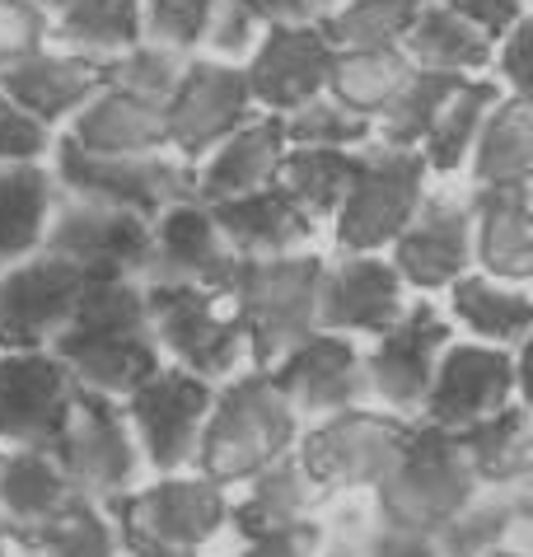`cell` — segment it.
I'll list each match as a JSON object with an SVG mask.
<instances>
[{
  "label": "cell",
  "instance_id": "1",
  "mask_svg": "<svg viewBox=\"0 0 533 557\" xmlns=\"http://www.w3.org/2000/svg\"><path fill=\"white\" fill-rule=\"evenodd\" d=\"M47 347L75 375V384L108 398H127L140 380L164 366L146 309V282H127V276L85 282L75 314Z\"/></svg>",
  "mask_w": 533,
  "mask_h": 557
},
{
  "label": "cell",
  "instance_id": "2",
  "mask_svg": "<svg viewBox=\"0 0 533 557\" xmlns=\"http://www.w3.org/2000/svg\"><path fill=\"white\" fill-rule=\"evenodd\" d=\"M323 253H258L239 258L230 282V309L239 314L248 333V356L258 370L276 366L295 343L319 329V282H323Z\"/></svg>",
  "mask_w": 533,
  "mask_h": 557
},
{
  "label": "cell",
  "instance_id": "3",
  "mask_svg": "<svg viewBox=\"0 0 533 557\" xmlns=\"http://www.w3.org/2000/svg\"><path fill=\"white\" fill-rule=\"evenodd\" d=\"M295 426L300 417L286 404V394L272 384L266 370L230 380L207 412L197 441V469L211 483H248L266 463H276L286 450H295Z\"/></svg>",
  "mask_w": 533,
  "mask_h": 557
},
{
  "label": "cell",
  "instance_id": "4",
  "mask_svg": "<svg viewBox=\"0 0 533 557\" xmlns=\"http://www.w3.org/2000/svg\"><path fill=\"white\" fill-rule=\"evenodd\" d=\"M47 160H52V178L66 197L122 207V211L146 215V221L197 197V164L178 160L174 150L94 154V150H80L75 141H66V136H57Z\"/></svg>",
  "mask_w": 533,
  "mask_h": 557
},
{
  "label": "cell",
  "instance_id": "5",
  "mask_svg": "<svg viewBox=\"0 0 533 557\" xmlns=\"http://www.w3.org/2000/svg\"><path fill=\"white\" fill-rule=\"evenodd\" d=\"M478 492L482 483L459 445V431L426 422V426H412L398 469L374 487V497H380L374 510L394 524H407V530L435 534Z\"/></svg>",
  "mask_w": 533,
  "mask_h": 557
},
{
  "label": "cell",
  "instance_id": "6",
  "mask_svg": "<svg viewBox=\"0 0 533 557\" xmlns=\"http://www.w3.org/2000/svg\"><path fill=\"white\" fill-rule=\"evenodd\" d=\"M356 174L333 215V244L337 253H380L388 249L402 225L412 221L417 202L426 197L431 169L421 150H394V146H360Z\"/></svg>",
  "mask_w": 533,
  "mask_h": 557
},
{
  "label": "cell",
  "instance_id": "7",
  "mask_svg": "<svg viewBox=\"0 0 533 557\" xmlns=\"http://www.w3.org/2000/svg\"><path fill=\"white\" fill-rule=\"evenodd\" d=\"M412 436V422L394 412H365V408H342L333 417H319V426L300 441L295 459L305 463L313 487L323 492H360L380 487Z\"/></svg>",
  "mask_w": 533,
  "mask_h": 557
},
{
  "label": "cell",
  "instance_id": "8",
  "mask_svg": "<svg viewBox=\"0 0 533 557\" xmlns=\"http://www.w3.org/2000/svg\"><path fill=\"white\" fill-rule=\"evenodd\" d=\"M52 459L61 463L66 483L80 497L108 506L122 492H132L140 469V445L127 426V412L113 398L75 384V398H71L66 426H61V436L52 445Z\"/></svg>",
  "mask_w": 533,
  "mask_h": 557
},
{
  "label": "cell",
  "instance_id": "9",
  "mask_svg": "<svg viewBox=\"0 0 533 557\" xmlns=\"http://www.w3.org/2000/svg\"><path fill=\"white\" fill-rule=\"evenodd\" d=\"M225 296L201 286H146V309L160 351L178 356L183 370L201 380H230L248 351V333Z\"/></svg>",
  "mask_w": 533,
  "mask_h": 557
},
{
  "label": "cell",
  "instance_id": "10",
  "mask_svg": "<svg viewBox=\"0 0 533 557\" xmlns=\"http://www.w3.org/2000/svg\"><path fill=\"white\" fill-rule=\"evenodd\" d=\"M122 544L132 553L140 548H174V553H193L230 520V502L221 483L211 478H160L154 487L140 492H122L108 502Z\"/></svg>",
  "mask_w": 533,
  "mask_h": 557
},
{
  "label": "cell",
  "instance_id": "11",
  "mask_svg": "<svg viewBox=\"0 0 533 557\" xmlns=\"http://www.w3.org/2000/svg\"><path fill=\"white\" fill-rule=\"evenodd\" d=\"M42 249L85 272V282H140L150 262V221L122 207L66 197L52 211Z\"/></svg>",
  "mask_w": 533,
  "mask_h": 557
},
{
  "label": "cell",
  "instance_id": "12",
  "mask_svg": "<svg viewBox=\"0 0 533 557\" xmlns=\"http://www.w3.org/2000/svg\"><path fill=\"white\" fill-rule=\"evenodd\" d=\"M258 113L253 89L239 61H215L193 52L178 75L174 95L164 99V127H169V150L178 160L197 164L207 150H215L234 127H244Z\"/></svg>",
  "mask_w": 533,
  "mask_h": 557
},
{
  "label": "cell",
  "instance_id": "13",
  "mask_svg": "<svg viewBox=\"0 0 533 557\" xmlns=\"http://www.w3.org/2000/svg\"><path fill=\"white\" fill-rule=\"evenodd\" d=\"M215 404L211 380L193 375L183 366H160L127 394V422L136 426V445L160 473H178L183 463H197V441Z\"/></svg>",
  "mask_w": 533,
  "mask_h": 557
},
{
  "label": "cell",
  "instance_id": "14",
  "mask_svg": "<svg viewBox=\"0 0 533 557\" xmlns=\"http://www.w3.org/2000/svg\"><path fill=\"white\" fill-rule=\"evenodd\" d=\"M445 347H449V323L441 309L431 300L407 305L394 329L380 333V347L370 356H360V366H365V394L380 398L394 417L421 412Z\"/></svg>",
  "mask_w": 533,
  "mask_h": 557
},
{
  "label": "cell",
  "instance_id": "15",
  "mask_svg": "<svg viewBox=\"0 0 533 557\" xmlns=\"http://www.w3.org/2000/svg\"><path fill=\"white\" fill-rule=\"evenodd\" d=\"M80 290H85V272L47 249L0 268V347L5 351L47 347L75 314Z\"/></svg>",
  "mask_w": 533,
  "mask_h": 557
},
{
  "label": "cell",
  "instance_id": "16",
  "mask_svg": "<svg viewBox=\"0 0 533 557\" xmlns=\"http://www.w3.org/2000/svg\"><path fill=\"white\" fill-rule=\"evenodd\" d=\"M239 253L225 244V235L211 221L207 202H178L150 221V262L146 286H201L215 296H230Z\"/></svg>",
  "mask_w": 533,
  "mask_h": 557
},
{
  "label": "cell",
  "instance_id": "17",
  "mask_svg": "<svg viewBox=\"0 0 533 557\" xmlns=\"http://www.w3.org/2000/svg\"><path fill=\"white\" fill-rule=\"evenodd\" d=\"M75 398V375L52 351H5L0 356V441L52 450Z\"/></svg>",
  "mask_w": 533,
  "mask_h": 557
},
{
  "label": "cell",
  "instance_id": "18",
  "mask_svg": "<svg viewBox=\"0 0 533 557\" xmlns=\"http://www.w3.org/2000/svg\"><path fill=\"white\" fill-rule=\"evenodd\" d=\"M394 268L407 286L417 290H441L454 276L468 272L473 262V202L463 193H426L402 225V235L388 244Z\"/></svg>",
  "mask_w": 533,
  "mask_h": 557
},
{
  "label": "cell",
  "instance_id": "19",
  "mask_svg": "<svg viewBox=\"0 0 533 557\" xmlns=\"http://www.w3.org/2000/svg\"><path fill=\"white\" fill-rule=\"evenodd\" d=\"M333 42L319 34V24H266L258 48L248 52L244 75L262 113H295L300 103L319 99L327 89Z\"/></svg>",
  "mask_w": 533,
  "mask_h": 557
},
{
  "label": "cell",
  "instance_id": "20",
  "mask_svg": "<svg viewBox=\"0 0 533 557\" xmlns=\"http://www.w3.org/2000/svg\"><path fill=\"white\" fill-rule=\"evenodd\" d=\"M103 85H108V61L57 48V42H47L42 52L0 71V95L20 108V113L42 122L47 132L66 127Z\"/></svg>",
  "mask_w": 533,
  "mask_h": 557
},
{
  "label": "cell",
  "instance_id": "21",
  "mask_svg": "<svg viewBox=\"0 0 533 557\" xmlns=\"http://www.w3.org/2000/svg\"><path fill=\"white\" fill-rule=\"evenodd\" d=\"M266 375L286 394L295 417H313V422L342 408H356L365 398V366H360V351L342 333L313 329L276 366H266Z\"/></svg>",
  "mask_w": 533,
  "mask_h": 557
},
{
  "label": "cell",
  "instance_id": "22",
  "mask_svg": "<svg viewBox=\"0 0 533 557\" xmlns=\"http://www.w3.org/2000/svg\"><path fill=\"white\" fill-rule=\"evenodd\" d=\"M402 276L380 253H337V262H323L319 282V329L327 333H370L380 337L398 323L407 309Z\"/></svg>",
  "mask_w": 533,
  "mask_h": 557
},
{
  "label": "cell",
  "instance_id": "23",
  "mask_svg": "<svg viewBox=\"0 0 533 557\" xmlns=\"http://www.w3.org/2000/svg\"><path fill=\"white\" fill-rule=\"evenodd\" d=\"M515 394V356L506 347L482 343H449L445 361L435 366L431 394H426V422L459 431L468 422H482L510 404Z\"/></svg>",
  "mask_w": 533,
  "mask_h": 557
},
{
  "label": "cell",
  "instance_id": "24",
  "mask_svg": "<svg viewBox=\"0 0 533 557\" xmlns=\"http://www.w3.org/2000/svg\"><path fill=\"white\" fill-rule=\"evenodd\" d=\"M286 160V117L253 113L244 127H234L215 150L197 160V202H225L281 178Z\"/></svg>",
  "mask_w": 533,
  "mask_h": 557
},
{
  "label": "cell",
  "instance_id": "25",
  "mask_svg": "<svg viewBox=\"0 0 533 557\" xmlns=\"http://www.w3.org/2000/svg\"><path fill=\"white\" fill-rule=\"evenodd\" d=\"M211 221L225 235V244L239 258H258V253H295L313 239L319 221L300 207L286 183H266L244 197H225V202H211Z\"/></svg>",
  "mask_w": 533,
  "mask_h": 557
},
{
  "label": "cell",
  "instance_id": "26",
  "mask_svg": "<svg viewBox=\"0 0 533 557\" xmlns=\"http://www.w3.org/2000/svg\"><path fill=\"white\" fill-rule=\"evenodd\" d=\"M57 136H66V141H75L80 150H94V154L169 150L164 103L146 99V95H132V89H117V85H103Z\"/></svg>",
  "mask_w": 533,
  "mask_h": 557
},
{
  "label": "cell",
  "instance_id": "27",
  "mask_svg": "<svg viewBox=\"0 0 533 557\" xmlns=\"http://www.w3.org/2000/svg\"><path fill=\"white\" fill-rule=\"evenodd\" d=\"M473 202V258L496 282H529L533 276V225L520 211L515 183H487L468 193Z\"/></svg>",
  "mask_w": 533,
  "mask_h": 557
},
{
  "label": "cell",
  "instance_id": "28",
  "mask_svg": "<svg viewBox=\"0 0 533 557\" xmlns=\"http://www.w3.org/2000/svg\"><path fill=\"white\" fill-rule=\"evenodd\" d=\"M71 497L75 487L66 483L52 450L14 445L10 455H0V516L10 520V544H24L34 530H42Z\"/></svg>",
  "mask_w": 533,
  "mask_h": 557
},
{
  "label": "cell",
  "instance_id": "29",
  "mask_svg": "<svg viewBox=\"0 0 533 557\" xmlns=\"http://www.w3.org/2000/svg\"><path fill=\"white\" fill-rule=\"evenodd\" d=\"M61 188L47 160H14L0 164V268L42 249V235L52 225Z\"/></svg>",
  "mask_w": 533,
  "mask_h": 557
},
{
  "label": "cell",
  "instance_id": "30",
  "mask_svg": "<svg viewBox=\"0 0 533 557\" xmlns=\"http://www.w3.org/2000/svg\"><path fill=\"white\" fill-rule=\"evenodd\" d=\"M496 42L482 34L473 20H463L445 0H421L412 28L402 38V52L412 57V66L431 71H459V75H482L492 66Z\"/></svg>",
  "mask_w": 533,
  "mask_h": 557
},
{
  "label": "cell",
  "instance_id": "31",
  "mask_svg": "<svg viewBox=\"0 0 533 557\" xmlns=\"http://www.w3.org/2000/svg\"><path fill=\"white\" fill-rule=\"evenodd\" d=\"M473 169V188H487V183H515L533 169V95H506L487 108L478 127V141L468 150V164Z\"/></svg>",
  "mask_w": 533,
  "mask_h": 557
},
{
  "label": "cell",
  "instance_id": "32",
  "mask_svg": "<svg viewBox=\"0 0 533 557\" xmlns=\"http://www.w3.org/2000/svg\"><path fill=\"white\" fill-rule=\"evenodd\" d=\"M454 319L496 347H515L533 333V296L520 282H496L487 272H463L449 282Z\"/></svg>",
  "mask_w": 533,
  "mask_h": 557
},
{
  "label": "cell",
  "instance_id": "33",
  "mask_svg": "<svg viewBox=\"0 0 533 557\" xmlns=\"http://www.w3.org/2000/svg\"><path fill=\"white\" fill-rule=\"evenodd\" d=\"M146 38L140 0H61L52 10V42L85 57H117Z\"/></svg>",
  "mask_w": 533,
  "mask_h": 557
},
{
  "label": "cell",
  "instance_id": "34",
  "mask_svg": "<svg viewBox=\"0 0 533 557\" xmlns=\"http://www.w3.org/2000/svg\"><path fill=\"white\" fill-rule=\"evenodd\" d=\"M248 497L239 506H230V520L244 539H258V534H276L286 524L305 520V510L323 497L313 487V478L305 473V463L295 459V450H286L276 463H266L262 473L248 478Z\"/></svg>",
  "mask_w": 533,
  "mask_h": 557
},
{
  "label": "cell",
  "instance_id": "35",
  "mask_svg": "<svg viewBox=\"0 0 533 557\" xmlns=\"http://www.w3.org/2000/svg\"><path fill=\"white\" fill-rule=\"evenodd\" d=\"M412 71L417 66L402 48H342V52H333L323 95H333L337 103H347L365 117H380Z\"/></svg>",
  "mask_w": 533,
  "mask_h": 557
},
{
  "label": "cell",
  "instance_id": "36",
  "mask_svg": "<svg viewBox=\"0 0 533 557\" xmlns=\"http://www.w3.org/2000/svg\"><path fill=\"white\" fill-rule=\"evenodd\" d=\"M496 99H500V81H492V75H468V81L445 99V108L435 113L431 132H426V141L417 146L431 174L449 178L468 164V150H473V141H478V127H482V117H487V108Z\"/></svg>",
  "mask_w": 533,
  "mask_h": 557
},
{
  "label": "cell",
  "instance_id": "37",
  "mask_svg": "<svg viewBox=\"0 0 533 557\" xmlns=\"http://www.w3.org/2000/svg\"><path fill=\"white\" fill-rule=\"evenodd\" d=\"M468 81L459 71H431V66H417L407 75V85L398 89L388 108L374 117V141L380 146H394V150H417L426 141L435 113L445 108V99L454 95Z\"/></svg>",
  "mask_w": 533,
  "mask_h": 557
},
{
  "label": "cell",
  "instance_id": "38",
  "mask_svg": "<svg viewBox=\"0 0 533 557\" xmlns=\"http://www.w3.org/2000/svg\"><path fill=\"white\" fill-rule=\"evenodd\" d=\"M356 150H333V146H286L281 160V183L300 197V207L313 221H333L342 197L351 188L356 174Z\"/></svg>",
  "mask_w": 533,
  "mask_h": 557
},
{
  "label": "cell",
  "instance_id": "39",
  "mask_svg": "<svg viewBox=\"0 0 533 557\" xmlns=\"http://www.w3.org/2000/svg\"><path fill=\"white\" fill-rule=\"evenodd\" d=\"M421 10V0H342V5L323 10L319 34L333 42V52L342 48H402L407 28H412Z\"/></svg>",
  "mask_w": 533,
  "mask_h": 557
},
{
  "label": "cell",
  "instance_id": "40",
  "mask_svg": "<svg viewBox=\"0 0 533 557\" xmlns=\"http://www.w3.org/2000/svg\"><path fill=\"white\" fill-rule=\"evenodd\" d=\"M20 548H34L38 557H117L122 534L99 502L75 492V497L61 506L42 530L28 534Z\"/></svg>",
  "mask_w": 533,
  "mask_h": 557
},
{
  "label": "cell",
  "instance_id": "41",
  "mask_svg": "<svg viewBox=\"0 0 533 557\" xmlns=\"http://www.w3.org/2000/svg\"><path fill=\"white\" fill-rule=\"evenodd\" d=\"M529 431H533L529 408H515V404H506L492 417H482V422L459 426V445H463V455H468V463H473L482 487L515 483V469H520V450H524Z\"/></svg>",
  "mask_w": 533,
  "mask_h": 557
},
{
  "label": "cell",
  "instance_id": "42",
  "mask_svg": "<svg viewBox=\"0 0 533 557\" xmlns=\"http://www.w3.org/2000/svg\"><path fill=\"white\" fill-rule=\"evenodd\" d=\"M374 141V117L337 103L333 95H319L286 113V146H333V150H360Z\"/></svg>",
  "mask_w": 533,
  "mask_h": 557
},
{
  "label": "cell",
  "instance_id": "43",
  "mask_svg": "<svg viewBox=\"0 0 533 557\" xmlns=\"http://www.w3.org/2000/svg\"><path fill=\"white\" fill-rule=\"evenodd\" d=\"M506 530H510V497L506 502L473 497L463 510H454L431 539H435V548H441V557H487L506 544Z\"/></svg>",
  "mask_w": 533,
  "mask_h": 557
},
{
  "label": "cell",
  "instance_id": "44",
  "mask_svg": "<svg viewBox=\"0 0 533 557\" xmlns=\"http://www.w3.org/2000/svg\"><path fill=\"white\" fill-rule=\"evenodd\" d=\"M187 66V52H174L164 42H150L140 38L136 48L108 57V85L117 89H132V95H146V99H169L178 85V75Z\"/></svg>",
  "mask_w": 533,
  "mask_h": 557
},
{
  "label": "cell",
  "instance_id": "45",
  "mask_svg": "<svg viewBox=\"0 0 533 557\" xmlns=\"http://www.w3.org/2000/svg\"><path fill=\"white\" fill-rule=\"evenodd\" d=\"M211 5L215 0H140V10H146V38L193 57L201 48V34H207Z\"/></svg>",
  "mask_w": 533,
  "mask_h": 557
},
{
  "label": "cell",
  "instance_id": "46",
  "mask_svg": "<svg viewBox=\"0 0 533 557\" xmlns=\"http://www.w3.org/2000/svg\"><path fill=\"white\" fill-rule=\"evenodd\" d=\"M262 20L244 0H215L211 5V20H207V34H201V57H215V61H248V52L258 48L262 38Z\"/></svg>",
  "mask_w": 533,
  "mask_h": 557
},
{
  "label": "cell",
  "instance_id": "47",
  "mask_svg": "<svg viewBox=\"0 0 533 557\" xmlns=\"http://www.w3.org/2000/svg\"><path fill=\"white\" fill-rule=\"evenodd\" d=\"M52 42V14L38 0H0V71Z\"/></svg>",
  "mask_w": 533,
  "mask_h": 557
},
{
  "label": "cell",
  "instance_id": "48",
  "mask_svg": "<svg viewBox=\"0 0 533 557\" xmlns=\"http://www.w3.org/2000/svg\"><path fill=\"white\" fill-rule=\"evenodd\" d=\"M492 66L500 81V89H515V95H533V10H524L506 34L496 38L492 48Z\"/></svg>",
  "mask_w": 533,
  "mask_h": 557
},
{
  "label": "cell",
  "instance_id": "49",
  "mask_svg": "<svg viewBox=\"0 0 533 557\" xmlns=\"http://www.w3.org/2000/svg\"><path fill=\"white\" fill-rule=\"evenodd\" d=\"M52 141H57V132H47L42 122L20 113V108L0 95V164L47 160V154H52Z\"/></svg>",
  "mask_w": 533,
  "mask_h": 557
},
{
  "label": "cell",
  "instance_id": "50",
  "mask_svg": "<svg viewBox=\"0 0 533 557\" xmlns=\"http://www.w3.org/2000/svg\"><path fill=\"white\" fill-rule=\"evenodd\" d=\"M360 557H441V548H435L431 534L394 524L374 510L365 520V534H360Z\"/></svg>",
  "mask_w": 533,
  "mask_h": 557
},
{
  "label": "cell",
  "instance_id": "51",
  "mask_svg": "<svg viewBox=\"0 0 533 557\" xmlns=\"http://www.w3.org/2000/svg\"><path fill=\"white\" fill-rule=\"evenodd\" d=\"M319 544H323V524L295 520V524H286V530H276V534L248 539L244 557H319Z\"/></svg>",
  "mask_w": 533,
  "mask_h": 557
},
{
  "label": "cell",
  "instance_id": "52",
  "mask_svg": "<svg viewBox=\"0 0 533 557\" xmlns=\"http://www.w3.org/2000/svg\"><path fill=\"white\" fill-rule=\"evenodd\" d=\"M445 5H454V10L463 14V20H473L482 34L496 42V38L506 34V28L529 10V0H445Z\"/></svg>",
  "mask_w": 533,
  "mask_h": 557
},
{
  "label": "cell",
  "instance_id": "53",
  "mask_svg": "<svg viewBox=\"0 0 533 557\" xmlns=\"http://www.w3.org/2000/svg\"><path fill=\"white\" fill-rule=\"evenodd\" d=\"M500 548L533 557V487H520L510 497V530H506V544Z\"/></svg>",
  "mask_w": 533,
  "mask_h": 557
},
{
  "label": "cell",
  "instance_id": "54",
  "mask_svg": "<svg viewBox=\"0 0 533 557\" xmlns=\"http://www.w3.org/2000/svg\"><path fill=\"white\" fill-rule=\"evenodd\" d=\"M244 5L253 10L262 24H309V20H319V5H313V0H244Z\"/></svg>",
  "mask_w": 533,
  "mask_h": 557
},
{
  "label": "cell",
  "instance_id": "55",
  "mask_svg": "<svg viewBox=\"0 0 533 557\" xmlns=\"http://www.w3.org/2000/svg\"><path fill=\"white\" fill-rule=\"evenodd\" d=\"M365 510L370 506H347L342 510V520H337V530H333V553L327 557H360V534H365Z\"/></svg>",
  "mask_w": 533,
  "mask_h": 557
},
{
  "label": "cell",
  "instance_id": "56",
  "mask_svg": "<svg viewBox=\"0 0 533 557\" xmlns=\"http://www.w3.org/2000/svg\"><path fill=\"white\" fill-rule=\"evenodd\" d=\"M515 389H520L524 408L533 412V333L524 337V347H520V361H515Z\"/></svg>",
  "mask_w": 533,
  "mask_h": 557
},
{
  "label": "cell",
  "instance_id": "57",
  "mask_svg": "<svg viewBox=\"0 0 533 557\" xmlns=\"http://www.w3.org/2000/svg\"><path fill=\"white\" fill-rule=\"evenodd\" d=\"M515 197H520V211L529 215V225H533V169H524V174L515 178Z\"/></svg>",
  "mask_w": 533,
  "mask_h": 557
},
{
  "label": "cell",
  "instance_id": "58",
  "mask_svg": "<svg viewBox=\"0 0 533 557\" xmlns=\"http://www.w3.org/2000/svg\"><path fill=\"white\" fill-rule=\"evenodd\" d=\"M515 483L533 487V431H529V441H524V450H520V469H515Z\"/></svg>",
  "mask_w": 533,
  "mask_h": 557
},
{
  "label": "cell",
  "instance_id": "59",
  "mask_svg": "<svg viewBox=\"0 0 533 557\" xmlns=\"http://www.w3.org/2000/svg\"><path fill=\"white\" fill-rule=\"evenodd\" d=\"M136 557H201V553H197V548H193V553H174V548H140Z\"/></svg>",
  "mask_w": 533,
  "mask_h": 557
},
{
  "label": "cell",
  "instance_id": "60",
  "mask_svg": "<svg viewBox=\"0 0 533 557\" xmlns=\"http://www.w3.org/2000/svg\"><path fill=\"white\" fill-rule=\"evenodd\" d=\"M487 557H524V553H515V548H496V553H487Z\"/></svg>",
  "mask_w": 533,
  "mask_h": 557
},
{
  "label": "cell",
  "instance_id": "61",
  "mask_svg": "<svg viewBox=\"0 0 533 557\" xmlns=\"http://www.w3.org/2000/svg\"><path fill=\"white\" fill-rule=\"evenodd\" d=\"M313 5H319V14H323V10H333V5H342V0H313Z\"/></svg>",
  "mask_w": 533,
  "mask_h": 557
},
{
  "label": "cell",
  "instance_id": "62",
  "mask_svg": "<svg viewBox=\"0 0 533 557\" xmlns=\"http://www.w3.org/2000/svg\"><path fill=\"white\" fill-rule=\"evenodd\" d=\"M0 539H5V544H10V520H5V516H0Z\"/></svg>",
  "mask_w": 533,
  "mask_h": 557
},
{
  "label": "cell",
  "instance_id": "63",
  "mask_svg": "<svg viewBox=\"0 0 533 557\" xmlns=\"http://www.w3.org/2000/svg\"><path fill=\"white\" fill-rule=\"evenodd\" d=\"M38 5H42V10H47V14H52V10H57V5H61V0H38Z\"/></svg>",
  "mask_w": 533,
  "mask_h": 557
},
{
  "label": "cell",
  "instance_id": "64",
  "mask_svg": "<svg viewBox=\"0 0 533 557\" xmlns=\"http://www.w3.org/2000/svg\"><path fill=\"white\" fill-rule=\"evenodd\" d=\"M0 557H10V553H5V539H0Z\"/></svg>",
  "mask_w": 533,
  "mask_h": 557
}]
</instances>
